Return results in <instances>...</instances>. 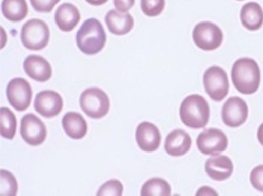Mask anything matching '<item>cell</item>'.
<instances>
[{
  "mask_svg": "<svg viewBox=\"0 0 263 196\" xmlns=\"http://www.w3.org/2000/svg\"><path fill=\"white\" fill-rule=\"evenodd\" d=\"M231 79L235 88L243 94L256 92L260 85V70L257 63L250 58H241L233 64Z\"/></svg>",
  "mask_w": 263,
  "mask_h": 196,
  "instance_id": "obj_1",
  "label": "cell"
},
{
  "mask_svg": "<svg viewBox=\"0 0 263 196\" xmlns=\"http://www.w3.org/2000/svg\"><path fill=\"white\" fill-rule=\"evenodd\" d=\"M76 39L78 47L82 52L93 55L103 48L106 35L101 23L91 18L82 24L76 34Z\"/></svg>",
  "mask_w": 263,
  "mask_h": 196,
  "instance_id": "obj_2",
  "label": "cell"
},
{
  "mask_svg": "<svg viewBox=\"0 0 263 196\" xmlns=\"http://www.w3.org/2000/svg\"><path fill=\"white\" fill-rule=\"evenodd\" d=\"M210 116L209 104L204 98L198 94L187 96L180 107L182 122L189 127L194 129L204 128Z\"/></svg>",
  "mask_w": 263,
  "mask_h": 196,
  "instance_id": "obj_3",
  "label": "cell"
},
{
  "mask_svg": "<svg viewBox=\"0 0 263 196\" xmlns=\"http://www.w3.org/2000/svg\"><path fill=\"white\" fill-rule=\"evenodd\" d=\"M80 105L88 117L99 119L105 116L110 108L107 95L101 89L90 88L84 91L80 97Z\"/></svg>",
  "mask_w": 263,
  "mask_h": 196,
  "instance_id": "obj_4",
  "label": "cell"
},
{
  "mask_svg": "<svg viewBox=\"0 0 263 196\" xmlns=\"http://www.w3.org/2000/svg\"><path fill=\"white\" fill-rule=\"evenodd\" d=\"M49 35L46 24L41 19L33 18L23 25L20 36L25 47L29 50H40L48 44Z\"/></svg>",
  "mask_w": 263,
  "mask_h": 196,
  "instance_id": "obj_5",
  "label": "cell"
},
{
  "mask_svg": "<svg viewBox=\"0 0 263 196\" xmlns=\"http://www.w3.org/2000/svg\"><path fill=\"white\" fill-rule=\"evenodd\" d=\"M203 82L206 93L214 101L222 100L229 92L227 73L219 66H212L206 69L203 74Z\"/></svg>",
  "mask_w": 263,
  "mask_h": 196,
  "instance_id": "obj_6",
  "label": "cell"
},
{
  "mask_svg": "<svg viewBox=\"0 0 263 196\" xmlns=\"http://www.w3.org/2000/svg\"><path fill=\"white\" fill-rule=\"evenodd\" d=\"M192 37L195 45L205 51L218 48L222 43L223 33L216 24L210 21H202L194 28Z\"/></svg>",
  "mask_w": 263,
  "mask_h": 196,
  "instance_id": "obj_7",
  "label": "cell"
},
{
  "mask_svg": "<svg viewBox=\"0 0 263 196\" xmlns=\"http://www.w3.org/2000/svg\"><path fill=\"white\" fill-rule=\"evenodd\" d=\"M6 95L9 103L18 111L28 108L32 100V91L29 82L22 78H15L8 83Z\"/></svg>",
  "mask_w": 263,
  "mask_h": 196,
  "instance_id": "obj_8",
  "label": "cell"
},
{
  "mask_svg": "<svg viewBox=\"0 0 263 196\" xmlns=\"http://www.w3.org/2000/svg\"><path fill=\"white\" fill-rule=\"evenodd\" d=\"M199 151L204 155H216L224 151L228 145V139L221 130L211 128L200 133L196 140Z\"/></svg>",
  "mask_w": 263,
  "mask_h": 196,
  "instance_id": "obj_9",
  "label": "cell"
},
{
  "mask_svg": "<svg viewBox=\"0 0 263 196\" xmlns=\"http://www.w3.org/2000/svg\"><path fill=\"white\" fill-rule=\"evenodd\" d=\"M20 133L23 139L32 146L42 144L45 141L47 135L44 123L32 113L27 114L22 118Z\"/></svg>",
  "mask_w": 263,
  "mask_h": 196,
  "instance_id": "obj_10",
  "label": "cell"
},
{
  "mask_svg": "<svg viewBox=\"0 0 263 196\" xmlns=\"http://www.w3.org/2000/svg\"><path fill=\"white\" fill-rule=\"evenodd\" d=\"M248 108L245 101L240 97L233 96L224 102L222 109V118L224 123L231 127H237L246 121Z\"/></svg>",
  "mask_w": 263,
  "mask_h": 196,
  "instance_id": "obj_11",
  "label": "cell"
},
{
  "mask_svg": "<svg viewBox=\"0 0 263 196\" xmlns=\"http://www.w3.org/2000/svg\"><path fill=\"white\" fill-rule=\"evenodd\" d=\"M34 106L36 112L46 118H51L61 112L63 102L62 97L57 92L45 90L37 94Z\"/></svg>",
  "mask_w": 263,
  "mask_h": 196,
  "instance_id": "obj_12",
  "label": "cell"
},
{
  "mask_svg": "<svg viewBox=\"0 0 263 196\" xmlns=\"http://www.w3.org/2000/svg\"><path fill=\"white\" fill-rule=\"evenodd\" d=\"M135 137L139 148L146 152L156 150L160 146L161 140L158 128L154 124L146 121L138 125Z\"/></svg>",
  "mask_w": 263,
  "mask_h": 196,
  "instance_id": "obj_13",
  "label": "cell"
},
{
  "mask_svg": "<svg viewBox=\"0 0 263 196\" xmlns=\"http://www.w3.org/2000/svg\"><path fill=\"white\" fill-rule=\"evenodd\" d=\"M23 68L28 76L39 82L47 81L52 75L50 64L39 55L28 56L23 62Z\"/></svg>",
  "mask_w": 263,
  "mask_h": 196,
  "instance_id": "obj_14",
  "label": "cell"
},
{
  "mask_svg": "<svg viewBox=\"0 0 263 196\" xmlns=\"http://www.w3.org/2000/svg\"><path fill=\"white\" fill-rule=\"evenodd\" d=\"M205 169L211 179L216 181H223L232 175L233 165L228 157L217 155L212 156L206 160Z\"/></svg>",
  "mask_w": 263,
  "mask_h": 196,
  "instance_id": "obj_15",
  "label": "cell"
},
{
  "mask_svg": "<svg viewBox=\"0 0 263 196\" xmlns=\"http://www.w3.org/2000/svg\"><path fill=\"white\" fill-rule=\"evenodd\" d=\"M191 139L184 130L176 129L167 136L164 144L166 153L172 156H181L185 155L190 149Z\"/></svg>",
  "mask_w": 263,
  "mask_h": 196,
  "instance_id": "obj_16",
  "label": "cell"
},
{
  "mask_svg": "<svg viewBox=\"0 0 263 196\" xmlns=\"http://www.w3.org/2000/svg\"><path fill=\"white\" fill-rule=\"evenodd\" d=\"M105 20L109 31L116 35L127 34L134 26V19L131 14L115 9L107 12Z\"/></svg>",
  "mask_w": 263,
  "mask_h": 196,
  "instance_id": "obj_17",
  "label": "cell"
},
{
  "mask_svg": "<svg viewBox=\"0 0 263 196\" xmlns=\"http://www.w3.org/2000/svg\"><path fill=\"white\" fill-rule=\"evenodd\" d=\"M54 19L59 28L64 32L71 31L80 19L77 8L73 4L65 3L57 8Z\"/></svg>",
  "mask_w": 263,
  "mask_h": 196,
  "instance_id": "obj_18",
  "label": "cell"
},
{
  "mask_svg": "<svg viewBox=\"0 0 263 196\" xmlns=\"http://www.w3.org/2000/svg\"><path fill=\"white\" fill-rule=\"evenodd\" d=\"M240 19L243 27L250 31L259 29L263 24V10L257 3H246L240 11Z\"/></svg>",
  "mask_w": 263,
  "mask_h": 196,
  "instance_id": "obj_19",
  "label": "cell"
},
{
  "mask_svg": "<svg viewBox=\"0 0 263 196\" xmlns=\"http://www.w3.org/2000/svg\"><path fill=\"white\" fill-rule=\"evenodd\" d=\"M62 123L66 134L72 139H81L87 133L86 121L80 113H67L63 117Z\"/></svg>",
  "mask_w": 263,
  "mask_h": 196,
  "instance_id": "obj_20",
  "label": "cell"
},
{
  "mask_svg": "<svg viewBox=\"0 0 263 196\" xmlns=\"http://www.w3.org/2000/svg\"><path fill=\"white\" fill-rule=\"evenodd\" d=\"M1 8L4 17L14 22L23 20L28 13L25 0H3Z\"/></svg>",
  "mask_w": 263,
  "mask_h": 196,
  "instance_id": "obj_21",
  "label": "cell"
},
{
  "mask_svg": "<svg viewBox=\"0 0 263 196\" xmlns=\"http://www.w3.org/2000/svg\"><path fill=\"white\" fill-rule=\"evenodd\" d=\"M171 186L165 180L154 178L147 181L142 186L141 190L142 196H169Z\"/></svg>",
  "mask_w": 263,
  "mask_h": 196,
  "instance_id": "obj_22",
  "label": "cell"
},
{
  "mask_svg": "<svg viewBox=\"0 0 263 196\" xmlns=\"http://www.w3.org/2000/svg\"><path fill=\"white\" fill-rule=\"evenodd\" d=\"M1 136L12 139L16 133L17 120L13 112L7 107L1 108Z\"/></svg>",
  "mask_w": 263,
  "mask_h": 196,
  "instance_id": "obj_23",
  "label": "cell"
},
{
  "mask_svg": "<svg viewBox=\"0 0 263 196\" xmlns=\"http://www.w3.org/2000/svg\"><path fill=\"white\" fill-rule=\"evenodd\" d=\"M18 190V184L15 176L10 171L1 169L0 195L15 196Z\"/></svg>",
  "mask_w": 263,
  "mask_h": 196,
  "instance_id": "obj_24",
  "label": "cell"
},
{
  "mask_svg": "<svg viewBox=\"0 0 263 196\" xmlns=\"http://www.w3.org/2000/svg\"><path fill=\"white\" fill-rule=\"evenodd\" d=\"M165 5V0H141L140 2L141 8L143 13L150 17L160 14Z\"/></svg>",
  "mask_w": 263,
  "mask_h": 196,
  "instance_id": "obj_25",
  "label": "cell"
},
{
  "mask_svg": "<svg viewBox=\"0 0 263 196\" xmlns=\"http://www.w3.org/2000/svg\"><path fill=\"white\" fill-rule=\"evenodd\" d=\"M123 186L120 181L116 179L110 180L104 183L99 188L97 195L121 196L122 194Z\"/></svg>",
  "mask_w": 263,
  "mask_h": 196,
  "instance_id": "obj_26",
  "label": "cell"
},
{
  "mask_svg": "<svg viewBox=\"0 0 263 196\" xmlns=\"http://www.w3.org/2000/svg\"><path fill=\"white\" fill-rule=\"evenodd\" d=\"M250 180L251 184L256 189L263 192V165L257 166L252 169Z\"/></svg>",
  "mask_w": 263,
  "mask_h": 196,
  "instance_id": "obj_27",
  "label": "cell"
},
{
  "mask_svg": "<svg viewBox=\"0 0 263 196\" xmlns=\"http://www.w3.org/2000/svg\"><path fill=\"white\" fill-rule=\"evenodd\" d=\"M60 0H30L33 8L40 12H49Z\"/></svg>",
  "mask_w": 263,
  "mask_h": 196,
  "instance_id": "obj_28",
  "label": "cell"
},
{
  "mask_svg": "<svg viewBox=\"0 0 263 196\" xmlns=\"http://www.w3.org/2000/svg\"><path fill=\"white\" fill-rule=\"evenodd\" d=\"M135 0H114L116 8L120 12H127L134 5Z\"/></svg>",
  "mask_w": 263,
  "mask_h": 196,
  "instance_id": "obj_29",
  "label": "cell"
},
{
  "mask_svg": "<svg viewBox=\"0 0 263 196\" xmlns=\"http://www.w3.org/2000/svg\"><path fill=\"white\" fill-rule=\"evenodd\" d=\"M201 192H212L214 195H218V194L216 193V192L214 190H213L212 188L207 186H203L201 187L198 190L196 195H198Z\"/></svg>",
  "mask_w": 263,
  "mask_h": 196,
  "instance_id": "obj_30",
  "label": "cell"
},
{
  "mask_svg": "<svg viewBox=\"0 0 263 196\" xmlns=\"http://www.w3.org/2000/svg\"><path fill=\"white\" fill-rule=\"evenodd\" d=\"M257 136L259 142L263 146V123L258 129Z\"/></svg>",
  "mask_w": 263,
  "mask_h": 196,
  "instance_id": "obj_31",
  "label": "cell"
},
{
  "mask_svg": "<svg viewBox=\"0 0 263 196\" xmlns=\"http://www.w3.org/2000/svg\"><path fill=\"white\" fill-rule=\"evenodd\" d=\"M88 3L96 6L101 5L105 3L108 0H86Z\"/></svg>",
  "mask_w": 263,
  "mask_h": 196,
  "instance_id": "obj_32",
  "label": "cell"
},
{
  "mask_svg": "<svg viewBox=\"0 0 263 196\" xmlns=\"http://www.w3.org/2000/svg\"><path fill=\"white\" fill-rule=\"evenodd\" d=\"M238 1H242V0H238Z\"/></svg>",
  "mask_w": 263,
  "mask_h": 196,
  "instance_id": "obj_33",
  "label": "cell"
}]
</instances>
